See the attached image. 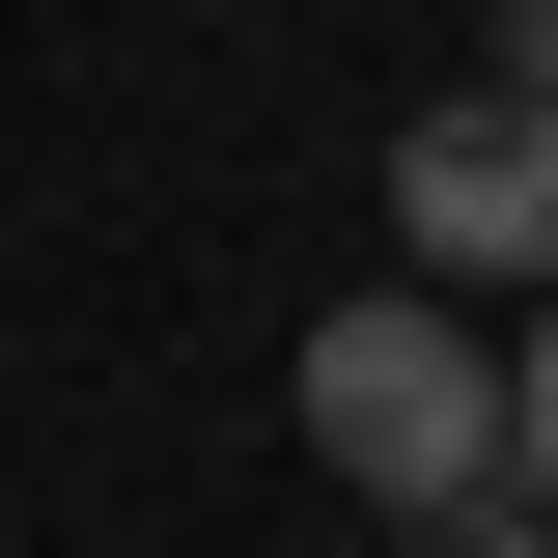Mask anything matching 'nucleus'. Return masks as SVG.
Instances as JSON below:
<instances>
[{"instance_id":"obj_1","label":"nucleus","mask_w":558,"mask_h":558,"mask_svg":"<svg viewBox=\"0 0 558 558\" xmlns=\"http://www.w3.org/2000/svg\"><path fill=\"white\" fill-rule=\"evenodd\" d=\"M307 447H336L391 531H475L502 502V363L447 336V307H336V336H307Z\"/></svg>"},{"instance_id":"obj_2","label":"nucleus","mask_w":558,"mask_h":558,"mask_svg":"<svg viewBox=\"0 0 558 558\" xmlns=\"http://www.w3.org/2000/svg\"><path fill=\"white\" fill-rule=\"evenodd\" d=\"M391 223H418L447 279H558V112H502V84L418 112V140H391Z\"/></svg>"},{"instance_id":"obj_3","label":"nucleus","mask_w":558,"mask_h":558,"mask_svg":"<svg viewBox=\"0 0 558 558\" xmlns=\"http://www.w3.org/2000/svg\"><path fill=\"white\" fill-rule=\"evenodd\" d=\"M502 475L558 502V307H531V363H502Z\"/></svg>"},{"instance_id":"obj_4","label":"nucleus","mask_w":558,"mask_h":558,"mask_svg":"<svg viewBox=\"0 0 558 558\" xmlns=\"http://www.w3.org/2000/svg\"><path fill=\"white\" fill-rule=\"evenodd\" d=\"M502 558H558V531H502Z\"/></svg>"}]
</instances>
